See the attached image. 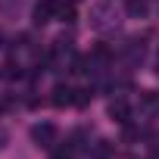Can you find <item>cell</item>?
<instances>
[{"label": "cell", "instance_id": "obj_3", "mask_svg": "<svg viewBox=\"0 0 159 159\" xmlns=\"http://www.w3.org/2000/svg\"><path fill=\"white\" fill-rule=\"evenodd\" d=\"M56 10H59V0H38L34 10H31V22L41 28V25H47V22L56 19Z\"/></svg>", "mask_w": 159, "mask_h": 159}, {"label": "cell", "instance_id": "obj_12", "mask_svg": "<svg viewBox=\"0 0 159 159\" xmlns=\"http://www.w3.org/2000/svg\"><path fill=\"white\" fill-rule=\"evenodd\" d=\"M0 47H3V31H0Z\"/></svg>", "mask_w": 159, "mask_h": 159}, {"label": "cell", "instance_id": "obj_6", "mask_svg": "<svg viewBox=\"0 0 159 159\" xmlns=\"http://www.w3.org/2000/svg\"><path fill=\"white\" fill-rule=\"evenodd\" d=\"M143 56H147L143 41H128V44H125V50H122V59H125L128 66H140V62H143Z\"/></svg>", "mask_w": 159, "mask_h": 159}, {"label": "cell", "instance_id": "obj_9", "mask_svg": "<svg viewBox=\"0 0 159 159\" xmlns=\"http://www.w3.org/2000/svg\"><path fill=\"white\" fill-rule=\"evenodd\" d=\"M50 159H72V147H62V150H50Z\"/></svg>", "mask_w": 159, "mask_h": 159}, {"label": "cell", "instance_id": "obj_1", "mask_svg": "<svg viewBox=\"0 0 159 159\" xmlns=\"http://www.w3.org/2000/svg\"><path fill=\"white\" fill-rule=\"evenodd\" d=\"M88 22H91L94 31H112V28L119 25V19H116V7L109 3V0H103V3H94Z\"/></svg>", "mask_w": 159, "mask_h": 159}, {"label": "cell", "instance_id": "obj_7", "mask_svg": "<svg viewBox=\"0 0 159 159\" xmlns=\"http://www.w3.org/2000/svg\"><path fill=\"white\" fill-rule=\"evenodd\" d=\"M125 13H128V19H143L150 13V3L147 0H125Z\"/></svg>", "mask_w": 159, "mask_h": 159}, {"label": "cell", "instance_id": "obj_4", "mask_svg": "<svg viewBox=\"0 0 159 159\" xmlns=\"http://www.w3.org/2000/svg\"><path fill=\"white\" fill-rule=\"evenodd\" d=\"M106 112H109V119L119 122V125H128V122H131V106H128L125 97H112L109 106H106Z\"/></svg>", "mask_w": 159, "mask_h": 159}, {"label": "cell", "instance_id": "obj_8", "mask_svg": "<svg viewBox=\"0 0 159 159\" xmlns=\"http://www.w3.org/2000/svg\"><path fill=\"white\" fill-rule=\"evenodd\" d=\"M56 19L59 22H75V0H62L59 10H56Z\"/></svg>", "mask_w": 159, "mask_h": 159}, {"label": "cell", "instance_id": "obj_5", "mask_svg": "<svg viewBox=\"0 0 159 159\" xmlns=\"http://www.w3.org/2000/svg\"><path fill=\"white\" fill-rule=\"evenodd\" d=\"M50 103H53L56 109L75 106V88H69V84H56V88L50 91Z\"/></svg>", "mask_w": 159, "mask_h": 159}, {"label": "cell", "instance_id": "obj_10", "mask_svg": "<svg viewBox=\"0 0 159 159\" xmlns=\"http://www.w3.org/2000/svg\"><path fill=\"white\" fill-rule=\"evenodd\" d=\"M3 143H7V131L0 128V150H3Z\"/></svg>", "mask_w": 159, "mask_h": 159}, {"label": "cell", "instance_id": "obj_2", "mask_svg": "<svg viewBox=\"0 0 159 159\" xmlns=\"http://www.w3.org/2000/svg\"><path fill=\"white\" fill-rule=\"evenodd\" d=\"M28 134H31V140H34L38 147H44V150H53V147L59 143V131H56L53 122H34Z\"/></svg>", "mask_w": 159, "mask_h": 159}, {"label": "cell", "instance_id": "obj_11", "mask_svg": "<svg viewBox=\"0 0 159 159\" xmlns=\"http://www.w3.org/2000/svg\"><path fill=\"white\" fill-rule=\"evenodd\" d=\"M150 159H159V153H150Z\"/></svg>", "mask_w": 159, "mask_h": 159}]
</instances>
